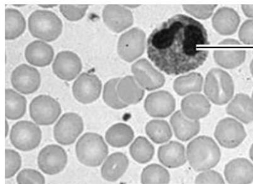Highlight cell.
I'll return each instance as SVG.
<instances>
[{"instance_id":"e0dca14e","label":"cell","mask_w":253,"mask_h":184,"mask_svg":"<svg viewBox=\"0 0 253 184\" xmlns=\"http://www.w3.org/2000/svg\"><path fill=\"white\" fill-rule=\"evenodd\" d=\"M102 17L106 26L115 33H121L132 26V13L119 4H107L103 8Z\"/></svg>"},{"instance_id":"ab89813d","label":"cell","mask_w":253,"mask_h":184,"mask_svg":"<svg viewBox=\"0 0 253 184\" xmlns=\"http://www.w3.org/2000/svg\"><path fill=\"white\" fill-rule=\"evenodd\" d=\"M195 184H225L221 174L213 170L201 172L195 178Z\"/></svg>"},{"instance_id":"e575fe53","label":"cell","mask_w":253,"mask_h":184,"mask_svg":"<svg viewBox=\"0 0 253 184\" xmlns=\"http://www.w3.org/2000/svg\"><path fill=\"white\" fill-rule=\"evenodd\" d=\"M120 79L115 78L109 80L105 83L103 91V98L106 104L116 110L123 109L128 106L121 100L117 93V85Z\"/></svg>"},{"instance_id":"ee69618b","label":"cell","mask_w":253,"mask_h":184,"mask_svg":"<svg viewBox=\"0 0 253 184\" xmlns=\"http://www.w3.org/2000/svg\"><path fill=\"white\" fill-rule=\"evenodd\" d=\"M250 71H251V73H252V75L253 77V61H252V62H251Z\"/></svg>"},{"instance_id":"ffe728a7","label":"cell","mask_w":253,"mask_h":184,"mask_svg":"<svg viewBox=\"0 0 253 184\" xmlns=\"http://www.w3.org/2000/svg\"><path fill=\"white\" fill-rule=\"evenodd\" d=\"M158 157L161 164L169 169L180 167L187 162L185 147L176 141H171L160 146Z\"/></svg>"},{"instance_id":"603a6c76","label":"cell","mask_w":253,"mask_h":184,"mask_svg":"<svg viewBox=\"0 0 253 184\" xmlns=\"http://www.w3.org/2000/svg\"><path fill=\"white\" fill-rule=\"evenodd\" d=\"M170 123L177 139L183 142L192 139L201 130L199 121L187 118L181 111L176 112L172 115Z\"/></svg>"},{"instance_id":"484cf974","label":"cell","mask_w":253,"mask_h":184,"mask_svg":"<svg viewBox=\"0 0 253 184\" xmlns=\"http://www.w3.org/2000/svg\"><path fill=\"white\" fill-rule=\"evenodd\" d=\"M119 98L126 105H134L141 102L144 96V89L132 76L121 79L117 85Z\"/></svg>"},{"instance_id":"1f68e13d","label":"cell","mask_w":253,"mask_h":184,"mask_svg":"<svg viewBox=\"0 0 253 184\" xmlns=\"http://www.w3.org/2000/svg\"><path fill=\"white\" fill-rule=\"evenodd\" d=\"M131 157L139 164H147L153 159L155 147L146 137H137L130 147Z\"/></svg>"},{"instance_id":"30bf717a","label":"cell","mask_w":253,"mask_h":184,"mask_svg":"<svg viewBox=\"0 0 253 184\" xmlns=\"http://www.w3.org/2000/svg\"><path fill=\"white\" fill-rule=\"evenodd\" d=\"M84 128V121L79 115L73 112L66 113L54 126V136L59 144L69 146L74 143Z\"/></svg>"},{"instance_id":"5bb4252c","label":"cell","mask_w":253,"mask_h":184,"mask_svg":"<svg viewBox=\"0 0 253 184\" xmlns=\"http://www.w3.org/2000/svg\"><path fill=\"white\" fill-rule=\"evenodd\" d=\"M11 82L13 88L23 94H31L40 87V73L33 66L22 64L11 73Z\"/></svg>"},{"instance_id":"3957f363","label":"cell","mask_w":253,"mask_h":184,"mask_svg":"<svg viewBox=\"0 0 253 184\" xmlns=\"http://www.w3.org/2000/svg\"><path fill=\"white\" fill-rule=\"evenodd\" d=\"M28 25L34 37L48 42L57 40L63 31L61 18L49 10L34 11L29 17Z\"/></svg>"},{"instance_id":"6da1fadb","label":"cell","mask_w":253,"mask_h":184,"mask_svg":"<svg viewBox=\"0 0 253 184\" xmlns=\"http://www.w3.org/2000/svg\"><path fill=\"white\" fill-rule=\"evenodd\" d=\"M209 45L204 25L179 14L154 30L147 41V54L161 71L176 76L203 65L209 56Z\"/></svg>"},{"instance_id":"8d00e7d4","label":"cell","mask_w":253,"mask_h":184,"mask_svg":"<svg viewBox=\"0 0 253 184\" xmlns=\"http://www.w3.org/2000/svg\"><path fill=\"white\" fill-rule=\"evenodd\" d=\"M22 165V158L17 152L6 150V178L10 179L14 176L19 171Z\"/></svg>"},{"instance_id":"d6986e66","label":"cell","mask_w":253,"mask_h":184,"mask_svg":"<svg viewBox=\"0 0 253 184\" xmlns=\"http://www.w3.org/2000/svg\"><path fill=\"white\" fill-rule=\"evenodd\" d=\"M224 176L229 184H251L253 183V164L246 158H236L225 165Z\"/></svg>"},{"instance_id":"7402d4cb","label":"cell","mask_w":253,"mask_h":184,"mask_svg":"<svg viewBox=\"0 0 253 184\" xmlns=\"http://www.w3.org/2000/svg\"><path fill=\"white\" fill-rule=\"evenodd\" d=\"M181 112L187 118L199 121L208 116L211 105L208 99L202 94L194 93L183 98Z\"/></svg>"},{"instance_id":"5b68a950","label":"cell","mask_w":253,"mask_h":184,"mask_svg":"<svg viewBox=\"0 0 253 184\" xmlns=\"http://www.w3.org/2000/svg\"><path fill=\"white\" fill-rule=\"evenodd\" d=\"M204 92L211 102L218 105H224L233 96V80L229 73L221 69H211L206 76Z\"/></svg>"},{"instance_id":"4fadbf2b","label":"cell","mask_w":253,"mask_h":184,"mask_svg":"<svg viewBox=\"0 0 253 184\" xmlns=\"http://www.w3.org/2000/svg\"><path fill=\"white\" fill-rule=\"evenodd\" d=\"M68 162V155L61 147L49 145L42 149L38 156V165L43 173L56 175L63 171Z\"/></svg>"},{"instance_id":"ac0fdd59","label":"cell","mask_w":253,"mask_h":184,"mask_svg":"<svg viewBox=\"0 0 253 184\" xmlns=\"http://www.w3.org/2000/svg\"><path fill=\"white\" fill-rule=\"evenodd\" d=\"M176 102L171 93L167 91L153 92L147 96L145 110L151 117L165 118L174 112Z\"/></svg>"},{"instance_id":"f546056e","label":"cell","mask_w":253,"mask_h":184,"mask_svg":"<svg viewBox=\"0 0 253 184\" xmlns=\"http://www.w3.org/2000/svg\"><path fill=\"white\" fill-rule=\"evenodd\" d=\"M5 96L6 118L12 121L21 119L26 112V98L10 89H6Z\"/></svg>"},{"instance_id":"60d3db41","label":"cell","mask_w":253,"mask_h":184,"mask_svg":"<svg viewBox=\"0 0 253 184\" xmlns=\"http://www.w3.org/2000/svg\"><path fill=\"white\" fill-rule=\"evenodd\" d=\"M239 37L244 44L253 45V20L244 23L239 30Z\"/></svg>"},{"instance_id":"9a60e30c","label":"cell","mask_w":253,"mask_h":184,"mask_svg":"<svg viewBox=\"0 0 253 184\" xmlns=\"http://www.w3.org/2000/svg\"><path fill=\"white\" fill-rule=\"evenodd\" d=\"M131 70L138 84L147 91H154L164 86V75L154 68L146 59H141L135 62Z\"/></svg>"},{"instance_id":"d590c367","label":"cell","mask_w":253,"mask_h":184,"mask_svg":"<svg viewBox=\"0 0 253 184\" xmlns=\"http://www.w3.org/2000/svg\"><path fill=\"white\" fill-rule=\"evenodd\" d=\"M88 5H73V4H61L59 6L61 13L66 19L71 22L82 19L84 17L87 10Z\"/></svg>"},{"instance_id":"f6af8a7d","label":"cell","mask_w":253,"mask_h":184,"mask_svg":"<svg viewBox=\"0 0 253 184\" xmlns=\"http://www.w3.org/2000/svg\"><path fill=\"white\" fill-rule=\"evenodd\" d=\"M8 130H9V127H8V122L6 121V136H7V135H8Z\"/></svg>"},{"instance_id":"277c9868","label":"cell","mask_w":253,"mask_h":184,"mask_svg":"<svg viewBox=\"0 0 253 184\" xmlns=\"http://www.w3.org/2000/svg\"><path fill=\"white\" fill-rule=\"evenodd\" d=\"M76 153L82 164L88 167H97L107 158L109 149L100 135L88 132L78 140Z\"/></svg>"},{"instance_id":"ba28073f","label":"cell","mask_w":253,"mask_h":184,"mask_svg":"<svg viewBox=\"0 0 253 184\" xmlns=\"http://www.w3.org/2000/svg\"><path fill=\"white\" fill-rule=\"evenodd\" d=\"M146 34L138 28H133L122 34L119 39L117 52L124 61L132 62L144 54Z\"/></svg>"},{"instance_id":"8992f818","label":"cell","mask_w":253,"mask_h":184,"mask_svg":"<svg viewBox=\"0 0 253 184\" xmlns=\"http://www.w3.org/2000/svg\"><path fill=\"white\" fill-rule=\"evenodd\" d=\"M10 141L16 149L31 151L39 146L42 140V132L36 123L30 121H20L11 128Z\"/></svg>"},{"instance_id":"d4e9b609","label":"cell","mask_w":253,"mask_h":184,"mask_svg":"<svg viewBox=\"0 0 253 184\" xmlns=\"http://www.w3.org/2000/svg\"><path fill=\"white\" fill-rule=\"evenodd\" d=\"M129 161L125 154L121 153H112L103 163L101 174L105 180L116 182L126 173Z\"/></svg>"},{"instance_id":"b9f144b4","label":"cell","mask_w":253,"mask_h":184,"mask_svg":"<svg viewBox=\"0 0 253 184\" xmlns=\"http://www.w3.org/2000/svg\"><path fill=\"white\" fill-rule=\"evenodd\" d=\"M241 8L246 17L253 18V4H243Z\"/></svg>"},{"instance_id":"52a82bcc","label":"cell","mask_w":253,"mask_h":184,"mask_svg":"<svg viewBox=\"0 0 253 184\" xmlns=\"http://www.w3.org/2000/svg\"><path fill=\"white\" fill-rule=\"evenodd\" d=\"M29 110L34 123L43 126L54 123L62 112L61 105L56 99L47 95L34 98L30 104Z\"/></svg>"},{"instance_id":"f35d334b","label":"cell","mask_w":253,"mask_h":184,"mask_svg":"<svg viewBox=\"0 0 253 184\" xmlns=\"http://www.w3.org/2000/svg\"><path fill=\"white\" fill-rule=\"evenodd\" d=\"M18 184H45V179L40 172L34 169H24L18 174Z\"/></svg>"},{"instance_id":"9c48e42d","label":"cell","mask_w":253,"mask_h":184,"mask_svg":"<svg viewBox=\"0 0 253 184\" xmlns=\"http://www.w3.org/2000/svg\"><path fill=\"white\" fill-rule=\"evenodd\" d=\"M214 136L220 146L232 149L243 143L246 137V132L243 124L237 120L225 118L216 126Z\"/></svg>"},{"instance_id":"7bdbcfd3","label":"cell","mask_w":253,"mask_h":184,"mask_svg":"<svg viewBox=\"0 0 253 184\" xmlns=\"http://www.w3.org/2000/svg\"><path fill=\"white\" fill-rule=\"evenodd\" d=\"M250 157L251 160L253 162V144L251 146L250 150Z\"/></svg>"},{"instance_id":"f1b7e54d","label":"cell","mask_w":253,"mask_h":184,"mask_svg":"<svg viewBox=\"0 0 253 184\" xmlns=\"http://www.w3.org/2000/svg\"><path fill=\"white\" fill-rule=\"evenodd\" d=\"M5 38L13 40L21 36L26 29V21L20 11L14 8L5 10Z\"/></svg>"},{"instance_id":"83f0119b","label":"cell","mask_w":253,"mask_h":184,"mask_svg":"<svg viewBox=\"0 0 253 184\" xmlns=\"http://www.w3.org/2000/svg\"><path fill=\"white\" fill-rule=\"evenodd\" d=\"M134 137V130L129 125L124 123H116L110 126L105 133L108 144L116 148L128 146Z\"/></svg>"},{"instance_id":"7c38bea8","label":"cell","mask_w":253,"mask_h":184,"mask_svg":"<svg viewBox=\"0 0 253 184\" xmlns=\"http://www.w3.org/2000/svg\"><path fill=\"white\" fill-rule=\"evenodd\" d=\"M102 90V82L93 73H82L73 85V95L84 104L95 102L100 97Z\"/></svg>"},{"instance_id":"bcb514c9","label":"cell","mask_w":253,"mask_h":184,"mask_svg":"<svg viewBox=\"0 0 253 184\" xmlns=\"http://www.w3.org/2000/svg\"><path fill=\"white\" fill-rule=\"evenodd\" d=\"M252 98H253V94H252Z\"/></svg>"},{"instance_id":"4316f807","label":"cell","mask_w":253,"mask_h":184,"mask_svg":"<svg viewBox=\"0 0 253 184\" xmlns=\"http://www.w3.org/2000/svg\"><path fill=\"white\" fill-rule=\"evenodd\" d=\"M227 114L245 124L253 122V100L246 94L236 95L227 107Z\"/></svg>"},{"instance_id":"cb8c5ba5","label":"cell","mask_w":253,"mask_h":184,"mask_svg":"<svg viewBox=\"0 0 253 184\" xmlns=\"http://www.w3.org/2000/svg\"><path fill=\"white\" fill-rule=\"evenodd\" d=\"M240 20V17L234 9L223 7L213 15L212 26L222 35H231L236 33Z\"/></svg>"},{"instance_id":"7a4b0ae2","label":"cell","mask_w":253,"mask_h":184,"mask_svg":"<svg viewBox=\"0 0 253 184\" xmlns=\"http://www.w3.org/2000/svg\"><path fill=\"white\" fill-rule=\"evenodd\" d=\"M186 157L192 169L197 172L211 170L217 166L221 158L219 147L211 137L195 138L186 147Z\"/></svg>"},{"instance_id":"4dcf8cb0","label":"cell","mask_w":253,"mask_h":184,"mask_svg":"<svg viewBox=\"0 0 253 184\" xmlns=\"http://www.w3.org/2000/svg\"><path fill=\"white\" fill-rule=\"evenodd\" d=\"M203 82L201 74L192 73L177 78L174 82L173 88L176 93L180 96L190 93H197L202 91Z\"/></svg>"},{"instance_id":"836d02e7","label":"cell","mask_w":253,"mask_h":184,"mask_svg":"<svg viewBox=\"0 0 253 184\" xmlns=\"http://www.w3.org/2000/svg\"><path fill=\"white\" fill-rule=\"evenodd\" d=\"M170 180L169 172L161 165H149L142 172L141 181L142 184H169Z\"/></svg>"},{"instance_id":"44dd1931","label":"cell","mask_w":253,"mask_h":184,"mask_svg":"<svg viewBox=\"0 0 253 184\" xmlns=\"http://www.w3.org/2000/svg\"><path fill=\"white\" fill-rule=\"evenodd\" d=\"M54 56L53 48L42 40L29 43L25 50V57L32 65L44 67L49 65Z\"/></svg>"},{"instance_id":"74e56055","label":"cell","mask_w":253,"mask_h":184,"mask_svg":"<svg viewBox=\"0 0 253 184\" xmlns=\"http://www.w3.org/2000/svg\"><path fill=\"white\" fill-rule=\"evenodd\" d=\"M217 7L215 4L209 5H199V4H184V10L199 19L206 20L210 18L213 11Z\"/></svg>"},{"instance_id":"2e32d148","label":"cell","mask_w":253,"mask_h":184,"mask_svg":"<svg viewBox=\"0 0 253 184\" xmlns=\"http://www.w3.org/2000/svg\"><path fill=\"white\" fill-rule=\"evenodd\" d=\"M82 68L79 56L71 51L58 53L52 64L54 74L60 79L68 82L74 80L82 72Z\"/></svg>"},{"instance_id":"d6a6232c","label":"cell","mask_w":253,"mask_h":184,"mask_svg":"<svg viewBox=\"0 0 253 184\" xmlns=\"http://www.w3.org/2000/svg\"><path fill=\"white\" fill-rule=\"evenodd\" d=\"M149 139L156 144H163L171 139L172 133L169 123L164 120H153L146 126Z\"/></svg>"},{"instance_id":"8fae6325","label":"cell","mask_w":253,"mask_h":184,"mask_svg":"<svg viewBox=\"0 0 253 184\" xmlns=\"http://www.w3.org/2000/svg\"><path fill=\"white\" fill-rule=\"evenodd\" d=\"M246 57V50L234 39H226L220 42L213 53L216 63L227 69L238 67L245 62Z\"/></svg>"}]
</instances>
